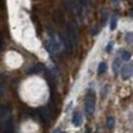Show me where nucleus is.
<instances>
[{
  "label": "nucleus",
  "mask_w": 133,
  "mask_h": 133,
  "mask_svg": "<svg viewBox=\"0 0 133 133\" xmlns=\"http://www.w3.org/2000/svg\"><path fill=\"white\" fill-rule=\"evenodd\" d=\"M132 75V66L131 65H125L121 69V76L123 79H127L129 78V76Z\"/></svg>",
  "instance_id": "obj_4"
},
{
  "label": "nucleus",
  "mask_w": 133,
  "mask_h": 133,
  "mask_svg": "<svg viewBox=\"0 0 133 133\" xmlns=\"http://www.w3.org/2000/svg\"><path fill=\"white\" fill-rule=\"evenodd\" d=\"M38 114H39V116L45 123H48L50 120H51V111L50 109L48 108H41V109L38 110Z\"/></svg>",
  "instance_id": "obj_3"
},
{
  "label": "nucleus",
  "mask_w": 133,
  "mask_h": 133,
  "mask_svg": "<svg viewBox=\"0 0 133 133\" xmlns=\"http://www.w3.org/2000/svg\"><path fill=\"white\" fill-rule=\"evenodd\" d=\"M85 133H90V131H89V129H87V132H85Z\"/></svg>",
  "instance_id": "obj_17"
},
{
  "label": "nucleus",
  "mask_w": 133,
  "mask_h": 133,
  "mask_svg": "<svg viewBox=\"0 0 133 133\" xmlns=\"http://www.w3.org/2000/svg\"><path fill=\"white\" fill-rule=\"evenodd\" d=\"M106 71V64L105 62H100L98 66V75H103Z\"/></svg>",
  "instance_id": "obj_9"
},
{
  "label": "nucleus",
  "mask_w": 133,
  "mask_h": 133,
  "mask_svg": "<svg viewBox=\"0 0 133 133\" xmlns=\"http://www.w3.org/2000/svg\"><path fill=\"white\" fill-rule=\"evenodd\" d=\"M95 110V97H94V93H88V95L85 98V103H84V111L85 115L88 117L93 116Z\"/></svg>",
  "instance_id": "obj_2"
},
{
  "label": "nucleus",
  "mask_w": 133,
  "mask_h": 133,
  "mask_svg": "<svg viewBox=\"0 0 133 133\" xmlns=\"http://www.w3.org/2000/svg\"><path fill=\"white\" fill-rule=\"evenodd\" d=\"M116 24H117V18L116 17H112V20H111V22H110V29L114 31V29L116 28Z\"/></svg>",
  "instance_id": "obj_13"
},
{
  "label": "nucleus",
  "mask_w": 133,
  "mask_h": 133,
  "mask_svg": "<svg viewBox=\"0 0 133 133\" xmlns=\"http://www.w3.org/2000/svg\"><path fill=\"white\" fill-rule=\"evenodd\" d=\"M114 3H115V4H118V3H120V0H114Z\"/></svg>",
  "instance_id": "obj_16"
},
{
  "label": "nucleus",
  "mask_w": 133,
  "mask_h": 133,
  "mask_svg": "<svg viewBox=\"0 0 133 133\" xmlns=\"http://www.w3.org/2000/svg\"><path fill=\"white\" fill-rule=\"evenodd\" d=\"M78 1V4L81 5L83 9H85V8H88L89 6V4H90V0H77Z\"/></svg>",
  "instance_id": "obj_11"
},
{
  "label": "nucleus",
  "mask_w": 133,
  "mask_h": 133,
  "mask_svg": "<svg viewBox=\"0 0 133 133\" xmlns=\"http://www.w3.org/2000/svg\"><path fill=\"white\" fill-rule=\"evenodd\" d=\"M72 123L75 127H79L82 125V114L81 112H75L72 117Z\"/></svg>",
  "instance_id": "obj_5"
},
{
  "label": "nucleus",
  "mask_w": 133,
  "mask_h": 133,
  "mask_svg": "<svg viewBox=\"0 0 133 133\" xmlns=\"http://www.w3.org/2000/svg\"><path fill=\"white\" fill-rule=\"evenodd\" d=\"M120 56L123 61H128L131 59V54L128 51H126V50H122V51H120Z\"/></svg>",
  "instance_id": "obj_8"
},
{
  "label": "nucleus",
  "mask_w": 133,
  "mask_h": 133,
  "mask_svg": "<svg viewBox=\"0 0 133 133\" xmlns=\"http://www.w3.org/2000/svg\"><path fill=\"white\" fill-rule=\"evenodd\" d=\"M60 133H65V132H60Z\"/></svg>",
  "instance_id": "obj_18"
},
{
  "label": "nucleus",
  "mask_w": 133,
  "mask_h": 133,
  "mask_svg": "<svg viewBox=\"0 0 133 133\" xmlns=\"http://www.w3.org/2000/svg\"><path fill=\"white\" fill-rule=\"evenodd\" d=\"M120 69H121V62H120V60L118 59H116V60L112 62V71L115 75H117L118 73V71H120Z\"/></svg>",
  "instance_id": "obj_7"
},
{
  "label": "nucleus",
  "mask_w": 133,
  "mask_h": 133,
  "mask_svg": "<svg viewBox=\"0 0 133 133\" xmlns=\"http://www.w3.org/2000/svg\"><path fill=\"white\" fill-rule=\"evenodd\" d=\"M126 42L128 43V44H133V33L129 32L126 34Z\"/></svg>",
  "instance_id": "obj_12"
},
{
  "label": "nucleus",
  "mask_w": 133,
  "mask_h": 133,
  "mask_svg": "<svg viewBox=\"0 0 133 133\" xmlns=\"http://www.w3.org/2000/svg\"><path fill=\"white\" fill-rule=\"evenodd\" d=\"M67 41H69L71 48H76L78 44V31L75 23H69L67 26Z\"/></svg>",
  "instance_id": "obj_1"
},
{
  "label": "nucleus",
  "mask_w": 133,
  "mask_h": 133,
  "mask_svg": "<svg viewBox=\"0 0 133 133\" xmlns=\"http://www.w3.org/2000/svg\"><path fill=\"white\" fill-rule=\"evenodd\" d=\"M3 46H4V37L0 33V51L3 50Z\"/></svg>",
  "instance_id": "obj_14"
},
{
  "label": "nucleus",
  "mask_w": 133,
  "mask_h": 133,
  "mask_svg": "<svg viewBox=\"0 0 133 133\" xmlns=\"http://www.w3.org/2000/svg\"><path fill=\"white\" fill-rule=\"evenodd\" d=\"M43 70V65H41V64H38V65H36V66H33V67H31V69L28 70V75H36V73H39Z\"/></svg>",
  "instance_id": "obj_6"
},
{
  "label": "nucleus",
  "mask_w": 133,
  "mask_h": 133,
  "mask_svg": "<svg viewBox=\"0 0 133 133\" xmlns=\"http://www.w3.org/2000/svg\"><path fill=\"white\" fill-rule=\"evenodd\" d=\"M112 46H114L112 42H110L109 44H108V46H106V51H108V52H110V51H111V49H112Z\"/></svg>",
  "instance_id": "obj_15"
},
{
  "label": "nucleus",
  "mask_w": 133,
  "mask_h": 133,
  "mask_svg": "<svg viewBox=\"0 0 133 133\" xmlns=\"http://www.w3.org/2000/svg\"><path fill=\"white\" fill-rule=\"evenodd\" d=\"M106 126L109 129H112L115 126V118L114 117H108V121H106Z\"/></svg>",
  "instance_id": "obj_10"
}]
</instances>
